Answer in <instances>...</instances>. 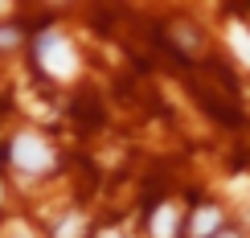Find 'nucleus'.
Returning a JSON list of instances; mask_svg holds the SVG:
<instances>
[{
	"label": "nucleus",
	"instance_id": "1",
	"mask_svg": "<svg viewBox=\"0 0 250 238\" xmlns=\"http://www.w3.org/2000/svg\"><path fill=\"white\" fill-rule=\"evenodd\" d=\"M37 49H41V62H45V66L54 70V74H70V70H74V49L66 45V37L45 33Z\"/></svg>",
	"mask_w": 250,
	"mask_h": 238
},
{
	"label": "nucleus",
	"instance_id": "2",
	"mask_svg": "<svg viewBox=\"0 0 250 238\" xmlns=\"http://www.w3.org/2000/svg\"><path fill=\"white\" fill-rule=\"evenodd\" d=\"M13 164H21V169H45L49 164V148L41 144L37 136H17L13 140Z\"/></svg>",
	"mask_w": 250,
	"mask_h": 238
},
{
	"label": "nucleus",
	"instance_id": "3",
	"mask_svg": "<svg viewBox=\"0 0 250 238\" xmlns=\"http://www.w3.org/2000/svg\"><path fill=\"white\" fill-rule=\"evenodd\" d=\"M172 226H176V210H172V205H164V210L152 218V234L156 238H172Z\"/></svg>",
	"mask_w": 250,
	"mask_h": 238
},
{
	"label": "nucleus",
	"instance_id": "4",
	"mask_svg": "<svg viewBox=\"0 0 250 238\" xmlns=\"http://www.w3.org/2000/svg\"><path fill=\"white\" fill-rule=\"evenodd\" d=\"M217 222H222V214H217V210H201V214L193 218V234H197V238L213 234V226H217Z\"/></svg>",
	"mask_w": 250,
	"mask_h": 238
},
{
	"label": "nucleus",
	"instance_id": "5",
	"mask_svg": "<svg viewBox=\"0 0 250 238\" xmlns=\"http://www.w3.org/2000/svg\"><path fill=\"white\" fill-rule=\"evenodd\" d=\"M230 45H234V54L250 66V33H246L242 25H234V29H230Z\"/></svg>",
	"mask_w": 250,
	"mask_h": 238
},
{
	"label": "nucleus",
	"instance_id": "6",
	"mask_svg": "<svg viewBox=\"0 0 250 238\" xmlns=\"http://www.w3.org/2000/svg\"><path fill=\"white\" fill-rule=\"evenodd\" d=\"M13 238H29V234H25V230H17V234H13Z\"/></svg>",
	"mask_w": 250,
	"mask_h": 238
},
{
	"label": "nucleus",
	"instance_id": "7",
	"mask_svg": "<svg viewBox=\"0 0 250 238\" xmlns=\"http://www.w3.org/2000/svg\"><path fill=\"white\" fill-rule=\"evenodd\" d=\"M103 238H119V234H103Z\"/></svg>",
	"mask_w": 250,
	"mask_h": 238
}]
</instances>
